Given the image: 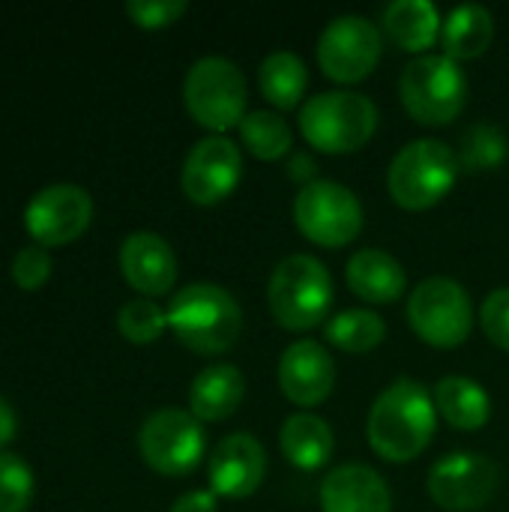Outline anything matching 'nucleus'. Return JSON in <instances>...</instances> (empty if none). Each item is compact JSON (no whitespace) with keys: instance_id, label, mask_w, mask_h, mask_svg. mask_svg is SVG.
I'll list each match as a JSON object with an SVG mask.
<instances>
[{"instance_id":"nucleus-25","label":"nucleus","mask_w":509,"mask_h":512,"mask_svg":"<svg viewBox=\"0 0 509 512\" xmlns=\"http://www.w3.org/2000/svg\"><path fill=\"white\" fill-rule=\"evenodd\" d=\"M258 87L264 99L276 108H294L306 96L309 87V69L300 60V54L279 48L270 51L258 66Z\"/></svg>"},{"instance_id":"nucleus-21","label":"nucleus","mask_w":509,"mask_h":512,"mask_svg":"<svg viewBox=\"0 0 509 512\" xmlns=\"http://www.w3.org/2000/svg\"><path fill=\"white\" fill-rule=\"evenodd\" d=\"M279 447H282V456L294 468L318 471V468H324L333 459L336 438H333V429H330L327 420H321L318 414L300 411V414H291L282 423Z\"/></svg>"},{"instance_id":"nucleus-4","label":"nucleus","mask_w":509,"mask_h":512,"mask_svg":"<svg viewBox=\"0 0 509 512\" xmlns=\"http://www.w3.org/2000/svg\"><path fill=\"white\" fill-rule=\"evenodd\" d=\"M267 303L273 318L285 330L306 333L318 327L333 306V279L330 270L306 252L288 255L273 267L267 285Z\"/></svg>"},{"instance_id":"nucleus-36","label":"nucleus","mask_w":509,"mask_h":512,"mask_svg":"<svg viewBox=\"0 0 509 512\" xmlns=\"http://www.w3.org/2000/svg\"><path fill=\"white\" fill-rule=\"evenodd\" d=\"M288 177L291 180H300L303 186L315 180V162L306 156V153H291V162H288Z\"/></svg>"},{"instance_id":"nucleus-32","label":"nucleus","mask_w":509,"mask_h":512,"mask_svg":"<svg viewBox=\"0 0 509 512\" xmlns=\"http://www.w3.org/2000/svg\"><path fill=\"white\" fill-rule=\"evenodd\" d=\"M189 9L186 0H129L126 3V15L144 27V30H159L174 24L183 12Z\"/></svg>"},{"instance_id":"nucleus-34","label":"nucleus","mask_w":509,"mask_h":512,"mask_svg":"<svg viewBox=\"0 0 509 512\" xmlns=\"http://www.w3.org/2000/svg\"><path fill=\"white\" fill-rule=\"evenodd\" d=\"M171 512H219V495L213 489L186 492L171 504Z\"/></svg>"},{"instance_id":"nucleus-7","label":"nucleus","mask_w":509,"mask_h":512,"mask_svg":"<svg viewBox=\"0 0 509 512\" xmlns=\"http://www.w3.org/2000/svg\"><path fill=\"white\" fill-rule=\"evenodd\" d=\"M183 99L189 114L213 135L240 126L246 117V78L228 57L207 54L195 60L183 81Z\"/></svg>"},{"instance_id":"nucleus-18","label":"nucleus","mask_w":509,"mask_h":512,"mask_svg":"<svg viewBox=\"0 0 509 512\" xmlns=\"http://www.w3.org/2000/svg\"><path fill=\"white\" fill-rule=\"evenodd\" d=\"M321 512H393V498L384 477L369 465H339L318 489Z\"/></svg>"},{"instance_id":"nucleus-9","label":"nucleus","mask_w":509,"mask_h":512,"mask_svg":"<svg viewBox=\"0 0 509 512\" xmlns=\"http://www.w3.org/2000/svg\"><path fill=\"white\" fill-rule=\"evenodd\" d=\"M294 222L300 234L318 246L339 249L360 237L363 204L336 180H312L294 198Z\"/></svg>"},{"instance_id":"nucleus-20","label":"nucleus","mask_w":509,"mask_h":512,"mask_svg":"<svg viewBox=\"0 0 509 512\" xmlns=\"http://www.w3.org/2000/svg\"><path fill=\"white\" fill-rule=\"evenodd\" d=\"M246 396V378L237 366L213 363L201 369L189 387V411L201 423L228 420Z\"/></svg>"},{"instance_id":"nucleus-10","label":"nucleus","mask_w":509,"mask_h":512,"mask_svg":"<svg viewBox=\"0 0 509 512\" xmlns=\"http://www.w3.org/2000/svg\"><path fill=\"white\" fill-rule=\"evenodd\" d=\"M141 459L165 477H186L192 474L207 450L204 426L192 411L180 408H159L153 411L141 432H138Z\"/></svg>"},{"instance_id":"nucleus-23","label":"nucleus","mask_w":509,"mask_h":512,"mask_svg":"<svg viewBox=\"0 0 509 512\" xmlns=\"http://www.w3.org/2000/svg\"><path fill=\"white\" fill-rule=\"evenodd\" d=\"M384 33L405 51H426L441 36V12L432 0H393L381 15Z\"/></svg>"},{"instance_id":"nucleus-30","label":"nucleus","mask_w":509,"mask_h":512,"mask_svg":"<svg viewBox=\"0 0 509 512\" xmlns=\"http://www.w3.org/2000/svg\"><path fill=\"white\" fill-rule=\"evenodd\" d=\"M33 501V471L15 453H0V512H27Z\"/></svg>"},{"instance_id":"nucleus-16","label":"nucleus","mask_w":509,"mask_h":512,"mask_svg":"<svg viewBox=\"0 0 509 512\" xmlns=\"http://www.w3.org/2000/svg\"><path fill=\"white\" fill-rule=\"evenodd\" d=\"M279 387L288 402L300 408L321 405L336 387V363L330 351L315 339H297L282 351Z\"/></svg>"},{"instance_id":"nucleus-28","label":"nucleus","mask_w":509,"mask_h":512,"mask_svg":"<svg viewBox=\"0 0 509 512\" xmlns=\"http://www.w3.org/2000/svg\"><path fill=\"white\" fill-rule=\"evenodd\" d=\"M168 327V312L159 309L150 297H138L120 306L117 312V330L132 345H150L156 342Z\"/></svg>"},{"instance_id":"nucleus-22","label":"nucleus","mask_w":509,"mask_h":512,"mask_svg":"<svg viewBox=\"0 0 509 512\" xmlns=\"http://www.w3.org/2000/svg\"><path fill=\"white\" fill-rule=\"evenodd\" d=\"M435 408L438 414L459 432H477L492 417V399L489 393L465 375H447L435 384Z\"/></svg>"},{"instance_id":"nucleus-3","label":"nucleus","mask_w":509,"mask_h":512,"mask_svg":"<svg viewBox=\"0 0 509 512\" xmlns=\"http://www.w3.org/2000/svg\"><path fill=\"white\" fill-rule=\"evenodd\" d=\"M378 129V105L357 90H324L303 102V138L330 156L360 150Z\"/></svg>"},{"instance_id":"nucleus-1","label":"nucleus","mask_w":509,"mask_h":512,"mask_svg":"<svg viewBox=\"0 0 509 512\" xmlns=\"http://www.w3.org/2000/svg\"><path fill=\"white\" fill-rule=\"evenodd\" d=\"M438 429V408L432 393L414 381L399 378L393 381L369 411V444L384 462H411L417 459L435 438Z\"/></svg>"},{"instance_id":"nucleus-35","label":"nucleus","mask_w":509,"mask_h":512,"mask_svg":"<svg viewBox=\"0 0 509 512\" xmlns=\"http://www.w3.org/2000/svg\"><path fill=\"white\" fill-rule=\"evenodd\" d=\"M15 432H18V414L12 408V402L6 396H0V453L15 438Z\"/></svg>"},{"instance_id":"nucleus-13","label":"nucleus","mask_w":509,"mask_h":512,"mask_svg":"<svg viewBox=\"0 0 509 512\" xmlns=\"http://www.w3.org/2000/svg\"><path fill=\"white\" fill-rule=\"evenodd\" d=\"M93 219V198L87 189L75 183H51L39 189L27 210L24 225L27 234L39 246H63L78 240Z\"/></svg>"},{"instance_id":"nucleus-15","label":"nucleus","mask_w":509,"mask_h":512,"mask_svg":"<svg viewBox=\"0 0 509 512\" xmlns=\"http://www.w3.org/2000/svg\"><path fill=\"white\" fill-rule=\"evenodd\" d=\"M210 489L219 498H249L261 489L267 477V453L258 444V438L246 432H234L222 438L210 453Z\"/></svg>"},{"instance_id":"nucleus-8","label":"nucleus","mask_w":509,"mask_h":512,"mask_svg":"<svg viewBox=\"0 0 509 512\" xmlns=\"http://www.w3.org/2000/svg\"><path fill=\"white\" fill-rule=\"evenodd\" d=\"M408 324L432 348H459L474 330V303L462 282L429 276L408 297Z\"/></svg>"},{"instance_id":"nucleus-24","label":"nucleus","mask_w":509,"mask_h":512,"mask_svg":"<svg viewBox=\"0 0 509 512\" xmlns=\"http://www.w3.org/2000/svg\"><path fill=\"white\" fill-rule=\"evenodd\" d=\"M492 39H495V18L483 3L456 6L444 18L441 45H444V54L453 57L456 63L486 54Z\"/></svg>"},{"instance_id":"nucleus-19","label":"nucleus","mask_w":509,"mask_h":512,"mask_svg":"<svg viewBox=\"0 0 509 512\" xmlns=\"http://www.w3.org/2000/svg\"><path fill=\"white\" fill-rule=\"evenodd\" d=\"M348 288L366 303H393L408 288V273L396 255L384 249H360L345 267Z\"/></svg>"},{"instance_id":"nucleus-31","label":"nucleus","mask_w":509,"mask_h":512,"mask_svg":"<svg viewBox=\"0 0 509 512\" xmlns=\"http://www.w3.org/2000/svg\"><path fill=\"white\" fill-rule=\"evenodd\" d=\"M51 276V255L45 246L39 243H30L24 249L15 252L12 258V279L21 291H36L48 282Z\"/></svg>"},{"instance_id":"nucleus-5","label":"nucleus","mask_w":509,"mask_h":512,"mask_svg":"<svg viewBox=\"0 0 509 512\" xmlns=\"http://www.w3.org/2000/svg\"><path fill=\"white\" fill-rule=\"evenodd\" d=\"M459 180V153L438 138L405 144L387 171V189L405 210H429L441 204Z\"/></svg>"},{"instance_id":"nucleus-11","label":"nucleus","mask_w":509,"mask_h":512,"mask_svg":"<svg viewBox=\"0 0 509 512\" xmlns=\"http://www.w3.org/2000/svg\"><path fill=\"white\" fill-rule=\"evenodd\" d=\"M384 33L366 15H336L318 36V63L327 78L357 84L369 78L381 60Z\"/></svg>"},{"instance_id":"nucleus-26","label":"nucleus","mask_w":509,"mask_h":512,"mask_svg":"<svg viewBox=\"0 0 509 512\" xmlns=\"http://www.w3.org/2000/svg\"><path fill=\"white\" fill-rule=\"evenodd\" d=\"M387 336V324L378 312L345 309L327 321V342L348 354H366L378 348Z\"/></svg>"},{"instance_id":"nucleus-29","label":"nucleus","mask_w":509,"mask_h":512,"mask_svg":"<svg viewBox=\"0 0 509 512\" xmlns=\"http://www.w3.org/2000/svg\"><path fill=\"white\" fill-rule=\"evenodd\" d=\"M509 156L507 138L489 126V123H477L462 135V147H459V165L471 168V171H492L498 168Z\"/></svg>"},{"instance_id":"nucleus-27","label":"nucleus","mask_w":509,"mask_h":512,"mask_svg":"<svg viewBox=\"0 0 509 512\" xmlns=\"http://www.w3.org/2000/svg\"><path fill=\"white\" fill-rule=\"evenodd\" d=\"M240 138L246 144V150L258 159H267V162H276L282 156L291 153V144H294V135H291V126L282 114L276 111H249L240 123Z\"/></svg>"},{"instance_id":"nucleus-2","label":"nucleus","mask_w":509,"mask_h":512,"mask_svg":"<svg viewBox=\"0 0 509 512\" xmlns=\"http://www.w3.org/2000/svg\"><path fill=\"white\" fill-rule=\"evenodd\" d=\"M168 327L195 354H225L243 330V312L231 291L213 282H192L171 297Z\"/></svg>"},{"instance_id":"nucleus-6","label":"nucleus","mask_w":509,"mask_h":512,"mask_svg":"<svg viewBox=\"0 0 509 512\" xmlns=\"http://www.w3.org/2000/svg\"><path fill=\"white\" fill-rule=\"evenodd\" d=\"M399 96L405 111L423 126H447L456 120L468 99V78L462 66L447 54L414 57L399 78Z\"/></svg>"},{"instance_id":"nucleus-17","label":"nucleus","mask_w":509,"mask_h":512,"mask_svg":"<svg viewBox=\"0 0 509 512\" xmlns=\"http://www.w3.org/2000/svg\"><path fill=\"white\" fill-rule=\"evenodd\" d=\"M120 270L144 297H162L177 282V255L165 237L153 231H135L120 246Z\"/></svg>"},{"instance_id":"nucleus-14","label":"nucleus","mask_w":509,"mask_h":512,"mask_svg":"<svg viewBox=\"0 0 509 512\" xmlns=\"http://www.w3.org/2000/svg\"><path fill=\"white\" fill-rule=\"evenodd\" d=\"M243 180V153L225 135L201 138L183 162V192L189 201L210 207L225 201Z\"/></svg>"},{"instance_id":"nucleus-12","label":"nucleus","mask_w":509,"mask_h":512,"mask_svg":"<svg viewBox=\"0 0 509 512\" xmlns=\"http://www.w3.org/2000/svg\"><path fill=\"white\" fill-rule=\"evenodd\" d=\"M426 489L441 510H480L498 492V465L483 453H450L429 468Z\"/></svg>"},{"instance_id":"nucleus-33","label":"nucleus","mask_w":509,"mask_h":512,"mask_svg":"<svg viewBox=\"0 0 509 512\" xmlns=\"http://www.w3.org/2000/svg\"><path fill=\"white\" fill-rule=\"evenodd\" d=\"M483 333L498 345L509 351V288H495L480 309Z\"/></svg>"}]
</instances>
